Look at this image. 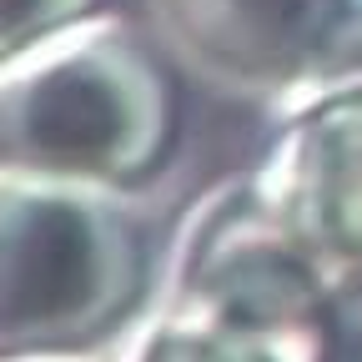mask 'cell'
Returning a JSON list of instances; mask_svg holds the SVG:
<instances>
[{
    "instance_id": "cell-1",
    "label": "cell",
    "mask_w": 362,
    "mask_h": 362,
    "mask_svg": "<svg viewBox=\"0 0 362 362\" xmlns=\"http://www.w3.org/2000/svg\"><path fill=\"white\" fill-rule=\"evenodd\" d=\"M171 136V81L126 25L71 21L0 71V146L21 166L126 187L161 166Z\"/></svg>"
},
{
    "instance_id": "cell-2",
    "label": "cell",
    "mask_w": 362,
    "mask_h": 362,
    "mask_svg": "<svg viewBox=\"0 0 362 362\" xmlns=\"http://www.w3.org/2000/svg\"><path fill=\"white\" fill-rule=\"evenodd\" d=\"M146 242L96 181L0 171V357L86 352L146 292Z\"/></svg>"
},
{
    "instance_id": "cell-3",
    "label": "cell",
    "mask_w": 362,
    "mask_h": 362,
    "mask_svg": "<svg viewBox=\"0 0 362 362\" xmlns=\"http://www.w3.org/2000/svg\"><path fill=\"white\" fill-rule=\"evenodd\" d=\"M332 292L267 202L211 206L126 362H332Z\"/></svg>"
},
{
    "instance_id": "cell-4",
    "label": "cell",
    "mask_w": 362,
    "mask_h": 362,
    "mask_svg": "<svg viewBox=\"0 0 362 362\" xmlns=\"http://www.w3.org/2000/svg\"><path fill=\"white\" fill-rule=\"evenodd\" d=\"M267 206L332 297H362V86L317 101L267 161Z\"/></svg>"
},
{
    "instance_id": "cell-5",
    "label": "cell",
    "mask_w": 362,
    "mask_h": 362,
    "mask_svg": "<svg viewBox=\"0 0 362 362\" xmlns=\"http://www.w3.org/2000/svg\"><path fill=\"white\" fill-rule=\"evenodd\" d=\"M362 0H176L197 51L242 81H282L322 66L347 40Z\"/></svg>"
},
{
    "instance_id": "cell-6",
    "label": "cell",
    "mask_w": 362,
    "mask_h": 362,
    "mask_svg": "<svg viewBox=\"0 0 362 362\" xmlns=\"http://www.w3.org/2000/svg\"><path fill=\"white\" fill-rule=\"evenodd\" d=\"M90 11V0H0V66L30 51L35 40L66 30Z\"/></svg>"
},
{
    "instance_id": "cell-7",
    "label": "cell",
    "mask_w": 362,
    "mask_h": 362,
    "mask_svg": "<svg viewBox=\"0 0 362 362\" xmlns=\"http://www.w3.org/2000/svg\"><path fill=\"white\" fill-rule=\"evenodd\" d=\"M0 362H81V352H25V357H0Z\"/></svg>"
}]
</instances>
